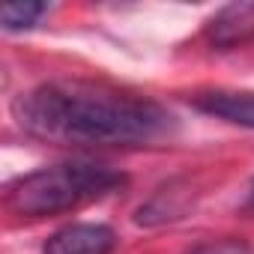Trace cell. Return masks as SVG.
Wrapping results in <instances>:
<instances>
[{"label":"cell","mask_w":254,"mask_h":254,"mask_svg":"<svg viewBox=\"0 0 254 254\" xmlns=\"http://www.w3.org/2000/svg\"><path fill=\"white\" fill-rule=\"evenodd\" d=\"M48 15L45 3H6L0 9V21H3V30H30L39 24V18Z\"/></svg>","instance_id":"8992f818"},{"label":"cell","mask_w":254,"mask_h":254,"mask_svg":"<svg viewBox=\"0 0 254 254\" xmlns=\"http://www.w3.org/2000/svg\"><path fill=\"white\" fill-rule=\"evenodd\" d=\"M18 129L60 147H150L174 135L177 120L153 99L93 81H48L12 102Z\"/></svg>","instance_id":"6da1fadb"},{"label":"cell","mask_w":254,"mask_h":254,"mask_svg":"<svg viewBox=\"0 0 254 254\" xmlns=\"http://www.w3.org/2000/svg\"><path fill=\"white\" fill-rule=\"evenodd\" d=\"M194 108L227 120L233 126H245V129H254V93H230V90H215V93H203L194 99Z\"/></svg>","instance_id":"5b68a950"},{"label":"cell","mask_w":254,"mask_h":254,"mask_svg":"<svg viewBox=\"0 0 254 254\" xmlns=\"http://www.w3.org/2000/svg\"><path fill=\"white\" fill-rule=\"evenodd\" d=\"M248 206L254 209V183H251V191H248Z\"/></svg>","instance_id":"ba28073f"},{"label":"cell","mask_w":254,"mask_h":254,"mask_svg":"<svg viewBox=\"0 0 254 254\" xmlns=\"http://www.w3.org/2000/svg\"><path fill=\"white\" fill-rule=\"evenodd\" d=\"M114 245H117V233L108 224L78 221L57 230L45 242L42 254H111Z\"/></svg>","instance_id":"3957f363"},{"label":"cell","mask_w":254,"mask_h":254,"mask_svg":"<svg viewBox=\"0 0 254 254\" xmlns=\"http://www.w3.org/2000/svg\"><path fill=\"white\" fill-rule=\"evenodd\" d=\"M206 39L215 48H236L254 39V3H233L215 12L206 24Z\"/></svg>","instance_id":"277c9868"},{"label":"cell","mask_w":254,"mask_h":254,"mask_svg":"<svg viewBox=\"0 0 254 254\" xmlns=\"http://www.w3.org/2000/svg\"><path fill=\"white\" fill-rule=\"evenodd\" d=\"M189 254H251V248H248L245 242H236V239H221V242L197 245V248H191Z\"/></svg>","instance_id":"52a82bcc"},{"label":"cell","mask_w":254,"mask_h":254,"mask_svg":"<svg viewBox=\"0 0 254 254\" xmlns=\"http://www.w3.org/2000/svg\"><path fill=\"white\" fill-rule=\"evenodd\" d=\"M126 186H129V177L117 168L84 159L60 162L15 180L6 191V206L18 218H48L117 194Z\"/></svg>","instance_id":"7a4b0ae2"}]
</instances>
